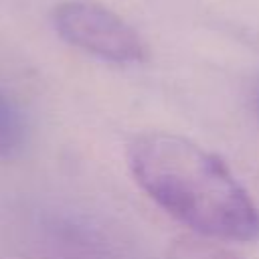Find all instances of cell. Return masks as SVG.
Wrapping results in <instances>:
<instances>
[{
  "label": "cell",
  "instance_id": "1",
  "mask_svg": "<svg viewBox=\"0 0 259 259\" xmlns=\"http://www.w3.org/2000/svg\"><path fill=\"white\" fill-rule=\"evenodd\" d=\"M127 166L138 186L170 217L214 241L259 239V206L231 168L194 140L162 130L127 144Z\"/></svg>",
  "mask_w": 259,
  "mask_h": 259
},
{
  "label": "cell",
  "instance_id": "2",
  "mask_svg": "<svg viewBox=\"0 0 259 259\" xmlns=\"http://www.w3.org/2000/svg\"><path fill=\"white\" fill-rule=\"evenodd\" d=\"M53 28L71 47L113 65H140L150 49L142 34L111 8L93 0H65L53 8Z\"/></svg>",
  "mask_w": 259,
  "mask_h": 259
},
{
  "label": "cell",
  "instance_id": "3",
  "mask_svg": "<svg viewBox=\"0 0 259 259\" xmlns=\"http://www.w3.org/2000/svg\"><path fill=\"white\" fill-rule=\"evenodd\" d=\"M30 127L24 109L0 85V162L18 158L28 144Z\"/></svg>",
  "mask_w": 259,
  "mask_h": 259
},
{
  "label": "cell",
  "instance_id": "4",
  "mask_svg": "<svg viewBox=\"0 0 259 259\" xmlns=\"http://www.w3.org/2000/svg\"><path fill=\"white\" fill-rule=\"evenodd\" d=\"M166 259H241V257L214 239H206L190 233L170 243L166 251Z\"/></svg>",
  "mask_w": 259,
  "mask_h": 259
},
{
  "label": "cell",
  "instance_id": "5",
  "mask_svg": "<svg viewBox=\"0 0 259 259\" xmlns=\"http://www.w3.org/2000/svg\"><path fill=\"white\" fill-rule=\"evenodd\" d=\"M255 103H257V111H259V87H257V95H255Z\"/></svg>",
  "mask_w": 259,
  "mask_h": 259
}]
</instances>
